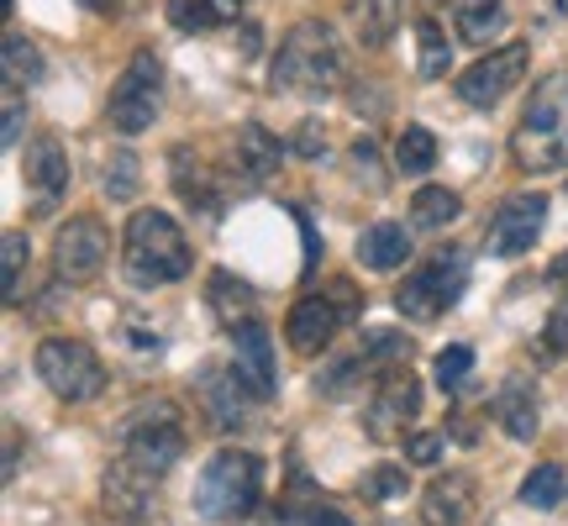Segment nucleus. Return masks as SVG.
Segmentation results:
<instances>
[{
  "label": "nucleus",
  "instance_id": "19",
  "mask_svg": "<svg viewBox=\"0 0 568 526\" xmlns=\"http://www.w3.org/2000/svg\"><path fill=\"white\" fill-rule=\"evenodd\" d=\"M453 27H458L464 42L489 48L506 32V0H453Z\"/></svg>",
  "mask_w": 568,
  "mask_h": 526
},
{
  "label": "nucleus",
  "instance_id": "34",
  "mask_svg": "<svg viewBox=\"0 0 568 526\" xmlns=\"http://www.w3.org/2000/svg\"><path fill=\"white\" fill-rule=\"evenodd\" d=\"M364 358H374V364H406L410 358V343L400 337V332H385V326H374V332H364Z\"/></svg>",
  "mask_w": 568,
  "mask_h": 526
},
{
  "label": "nucleus",
  "instance_id": "32",
  "mask_svg": "<svg viewBox=\"0 0 568 526\" xmlns=\"http://www.w3.org/2000/svg\"><path fill=\"white\" fill-rule=\"evenodd\" d=\"M138 174H142V163L132 153H111L105 159V195L111 201H132L138 195Z\"/></svg>",
  "mask_w": 568,
  "mask_h": 526
},
{
  "label": "nucleus",
  "instance_id": "1",
  "mask_svg": "<svg viewBox=\"0 0 568 526\" xmlns=\"http://www.w3.org/2000/svg\"><path fill=\"white\" fill-rule=\"evenodd\" d=\"M510 153L527 174H558L568 169V74H548L531 84L521 127L510 138Z\"/></svg>",
  "mask_w": 568,
  "mask_h": 526
},
{
  "label": "nucleus",
  "instance_id": "13",
  "mask_svg": "<svg viewBox=\"0 0 568 526\" xmlns=\"http://www.w3.org/2000/svg\"><path fill=\"white\" fill-rule=\"evenodd\" d=\"M232 374L243 380L253 401H268L280 390V368H274V343H268L264 322H237L232 326Z\"/></svg>",
  "mask_w": 568,
  "mask_h": 526
},
{
  "label": "nucleus",
  "instance_id": "17",
  "mask_svg": "<svg viewBox=\"0 0 568 526\" xmlns=\"http://www.w3.org/2000/svg\"><path fill=\"white\" fill-rule=\"evenodd\" d=\"M410 259V232L400 222H374L358 237V263L374 269V274H389V269H400Z\"/></svg>",
  "mask_w": 568,
  "mask_h": 526
},
{
  "label": "nucleus",
  "instance_id": "35",
  "mask_svg": "<svg viewBox=\"0 0 568 526\" xmlns=\"http://www.w3.org/2000/svg\"><path fill=\"white\" fill-rule=\"evenodd\" d=\"M468 368H474V347H468V343H453L443 358H437V385H443V390H464Z\"/></svg>",
  "mask_w": 568,
  "mask_h": 526
},
{
  "label": "nucleus",
  "instance_id": "9",
  "mask_svg": "<svg viewBox=\"0 0 568 526\" xmlns=\"http://www.w3.org/2000/svg\"><path fill=\"white\" fill-rule=\"evenodd\" d=\"M416 411H422V385H416V374L406 364H389L379 374V390H374V401L364 411V426L374 443H389V437H400L406 422H416Z\"/></svg>",
  "mask_w": 568,
  "mask_h": 526
},
{
  "label": "nucleus",
  "instance_id": "10",
  "mask_svg": "<svg viewBox=\"0 0 568 526\" xmlns=\"http://www.w3.org/2000/svg\"><path fill=\"white\" fill-rule=\"evenodd\" d=\"M105 259H111V237H105V226L95 216H69L59 226V237H53V269H59V280L90 284L105 269Z\"/></svg>",
  "mask_w": 568,
  "mask_h": 526
},
{
  "label": "nucleus",
  "instance_id": "28",
  "mask_svg": "<svg viewBox=\"0 0 568 526\" xmlns=\"http://www.w3.org/2000/svg\"><path fill=\"white\" fill-rule=\"evenodd\" d=\"M211 301H216V311H222V322L237 326V316H243V322H253V316H247V305H253V290H247L243 280L222 274V269L211 274Z\"/></svg>",
  "mask_w": 568,
  "mask_h": 526
},
{
  "label": "nucleus",
  "instance_id": "22",
  "mask_svg": "<svg viewBox=\"0 0 568 526\" xmlns=\"http://www.w3.org/2000/svg\"><path fill=\"white\" fill-rule=\"evenodd\" d=\"M458 211H464V201L447 184H422L410 195V222L422 226V232H443L447 222H458Z\"/></svg>",
  "mask_w": 568,
  "mask_h": 526
},
{
  "label": "nucleus",
  "instance_id": "25",
  "mask_svg": "<svg viewBox=\"0 0 568 526\" xmlns=\"http://www.w3.org/2000/svg\"><path fill=\"white\" fill-rule=\"evenodd\" d=\"M568 500V474L558 464H537L521 479V506L531 510H552V506H564Z\"/></svg>",
  "mask_w": 568,
  "mask_h": 526
},
{
  "label": "nucleus",
  "instance_id": "11",
  "mask_svg": "<svg viewBox=\"0 0 568 526\" xmlns=\"http://www.w3.org/2000/svg\"><path fill=\"white\" fill-rule=\"evenodd\" d=\"M542 222H548V195L537 190H521V195H506L495 222H489V253L495 259H521L531 253V243L542 237Z\"/></svg>",
  "mask_w": 568,
  "mask_h": 526
},
{
  "label": "nucleus",
  "instance_id": "36",
  "mask_svg": "<svg viewBox=\"0 0 568 526\" xmlns=\"http://www.w3.org/2000/svg\"><path fill=\"white\" fill-rule=\"evenodd\" d=\"M400 489H406V474H400L395 464H379V468H368V474H364V495H368V500H395Z\"/></svg>",
  "mask_w": 568,
  "mask_h": 526
},
{
  "label": "nucleus",
  "instance_id": "20",
  "mask_svg": "<svg viewBox=\"0 0 568 526\" xmlns=\"http://www.w3.org/2000/svg\"><path fill=\"white\" fill-rule=\"evenodd\" d=\"M495 422H500V432L506 437H516V443H531L537 437V401H531V390L521 385V380H510L500 395H495Z\"/></svg>",
  "mask_w": 568,
  "mask_h": 526
},
{
  "label": "nucleus",
  "instance_id": "12",
  "mask_svg": "<svg viewBox=\"0 0 568 526\" xmlns=\"http://www.w3.org/2000/svg\"><path fill=\"white\" fill-rule=\"evenodd\" d=\"M521 74H527V42H510V48H495L458 74V95L468 105H500L521 84Z\"/></svg>",
  "mask_w": 568,
  "mask_h": 526
},
{
  "label": "nucleus",
  "instance_id": "30",
  "mask_svg": "<svg viewBox=\"0 0 568 526\" xmlns=\"http://www.w3.org/2000/svg\"><path fill=\"white\" fill-rule=\"evenodd\" d=\"M21 269H27V232H6V253H0V290H6V305L21 301Z\"/></svg>",
  "mask_w": 568,
  "mask_h": 526
},
{
  "label": "nucleus",
  "instance_id": "39",
  "mask_svg": "<svg viewBox=\"0 0 568 526\" xmlns=\"http://www.w3.org/2000/svg\"><path fill=\"white\" fill-rule=\"evenodd\" d=\"M21 122H27V117H21V90L6 84V148H17L21 142Z\"/></svg>",
  "mask_w": 568,
  "mask_h": 526
},
{
  "label": "nucleus",
  "instance_id": "29",
  "mask_svg": "<svg viewBox=\"0 0 568 526\" xmlns=\"http://www.w3.org/2000/svg\"><path fill=\"white\" fill-rule=\"evenodd\" d=\"M243 380L237 374H205V401L216 405V416H222L226 426H237L243 422Z\"/></svg>",
  "mask_w": 568,
  "mask_h": 526
},
{
  "label": "nucleus",
  "instance_id": "6",
  "mask_svg": "<svg viewBox=\"0 0 568 526\" xmlns=\"http://www.w3.org/2000/svg\"><path fill=\"white\" fill-rule=\"evenodd\" d=\"M184 453V426L180 416H174V405H142L138 416L122 426V458L126 464H138L142 474H153V479H163L169 468L180 464Z\"/></svg>",
  "mask_w": 568,
  "mask_h": 526
},
{
  "label": "nucleus",
  "instance_id": "27",
  "mask_svg": "<svg viewBox=\"0 0 568 526\" xmlns=\"http://www.w3.org/2000/svg\"><path fill=\"white\" fill-rule=\"evenodd\" d=\"M395 163H400L406 174H432V163H437V138H432L426 127H406L400 142H395Z\"/></svg>",
  "mask_w": 568,
  "mask_h": 526
},
{
  "label": "nucleus",
  "instance_id": "37",
  "mask_svg": "<svg viewBox=\"0 0 568 526\" xmlns=\"http://www.w3.org/2000/svg\"><path fill=\"white\" fill-rule=\"evenodd\" d=\"M406 458H410L416 468L437 464V458H443V432H416V437L406 443Z\"/></svg>",
  "mask_w": 568,
  "mask_h": 526
},
{
  "label": "nucleus",
  "instance_id": "21",
  "mask_svg": "<svg viewBox=\"0 0 568 526\" xmlns=\"http://www.w3.org/2000/svg\"><path fill=\"white\" fill-rule=\"evenodd\" d=\"M280 153H284V142L274 138L268 127L247 122L243 132H237V169H243L247 180H268V174L280 169Z\"/></svg>",
  "mask_w": 568,
  "mask_h": 526
},
{
  "label": "nucleus",
  "instance_id": "44",
  "mask_svg": "<svg viewBox=\"0 0 568 526\" xmlns=\"http://www.w3.org/2000/svg\"><path fill=\"white\" fill-rule=\"evenodd\" d=\"M558 280L568 284V253H564V259H558Z\"/></svg>",
  "mask_w": 568,
  "mask_h": 526
},
{
  "label": "nucleus",
  "instance_id": "40",
  "mask_svg": "<svg viewBox=\"0 0 568 526\" xmlns=\"http://www.w3.org/2000/svg\"><path fill=\"white\" fill-rule=\"evenodd\" d=\"M548 353H568V305H558L548 322Z\"/></svg>",
  "mask_w": 568,
  "mask_h": 526
},
{
  "label": "nucleus",
  "instance_id": "43",
  "mask_svg": "<svg viewBox=\"0 0 568 526\" xmlns=\"http://www.w3.org/2000/svg\"><path fill=\"white\" fill-rule=\"evenodd\" d=\"M84 11H95V17H116L122 11V0H80Z\"/></svg>",
  "mask_w": 568,
  "mask_h": 526
},
{
  "label": "nucleus",
  "instance_id": "18",
  "mask_svg": "<svg viewBox=\"0 0 568 526\" xmlns=\"http://www.w3.org/2000/svg\"><path fill=\"white\" fill-rule=\"evenodd\" d=\"M27 184L38 190L42 201L69 190V153L59 148V138H32V148H27Z\"/></svg>",
  "mask_w": 568,
  "mask_h": 526
},
{
  "label": "nucleus",
  "instance_id": "7",
  "mask_svg": "<svg viewBox=\"0 0 568 526\" xmlns=\"http://www.w3.org/2000/svg\"><path fill=\"white\" fill-rule=\"evenodd\" d=\"M38 374L59 401H74V405L95 401L105 390V364L95 358V347L80 343V337H48L38 347Z\"/></svg>",
  "mask_w": 568,
  "mask_h": 526
},
{
  "label": "nucleus",
  "instance_id": "26",
  "mask_svg": "<svg viewBox=\"0 0 568 526\" xmlns=\"http://www.w3.org/2000/svg\"><path fill=\"white\" fill-rule=\"evenodd\" d=\"M0 63H6V84L11 90H21V84H32L42 80V53H38V42H27V38H6V53H0Z\"/></svg>",
  "mask_w": 568,
  "mask_h": 526
},
{
  "label": "nucleus",
  "instance_id": "41",
  "mask_svg": "<svg viewBox=\"0 0 568 526\" xmlns=\"http://www.w3.org/2000/svg\"><path fill=\"white\" fill-rule=\"evenodd\" d=\"M353 163H358V169H364V174H368V184H374V190H379V184H385V180H379V159H374V142H358V148H353Z\"/></svg>",
  "mask_w": 568,
  "mask_h": 526
},
{
  "label": "nucleus",
  "instance_id": "3",
  "mask_svg": "<svg viewBox=\"0 0 568 526\" xmlns=\"http://www.w3.org/2000/svg\"><path fill=\"white\" fill-rule=\"evenodd\" d=\"M122 259H126V274L138 284H174L195 269V247H190V237L180 232L174 216L138 211V216L126 222Z\"/></svg>",
  "mask_w": 568,
  "mask_h": 526
},
{
  "label": "nucleus",
  "instance_id": "8",
  "mask_svg": "<svg viewBox=\"0 0 568 526\" xmlns=\"http://www.w3.org/2000/svg\"><path fill=\"white\" fill-rule=\"evenodd\" d=\"M159 84H163V69L153 59V48H138L132 63L122 69V80L111 84V101H105V117L116 132H142V127H153L159 117Z\"/></svg>",
  "mask_w": 568,
  "mask_h": 526
},
{
  "label": "nucleus",
  "instance_id": "23",
  "mask_svg": "<svg viewBox=\"0 0 568 526\" xmlns=\"http://www.w3.org/2000/svg\"><path fill=\"white\" fill-rule=\"evenodd\" d=\"M353 21L364 48H385L400 27V0H353Z\"/></svg>",
  "mask_w": 568,
  "mask_h": 526
},
{
  "label": "nucleus",
  "instance_id": "4",
  "mask_svg": "<svg viewBox=\"0 0 568 526\" xmlns=\"http://www.w3.org/2000/svg\"><path fill=\"white\" fill-rule=\"evenodd\" d=\"M264 495V464L247 447H222L195 479V510L205 522H243Z\"/></svg>",
  "mask_w": 568,
  "mask_h": 526
},
{
  "label": "nucleus",
  "instance_id": "14",
  "mask_svg": "<svg viewBox=\"0 0 568 526\" xmlns=\"http://www.w3.org/2000/svg\"><path fill=\"white\" fill-rule=\"evenodd\" d=\"M337 326H343V311H337V301L322 290V295H301V301L290 305L284 337H290L295 353H322V347H332Z\"/></svg>",
  "mask_w": 568,
  "mask_h": 526
},
{
  "label": "nucleus",
  "instance_id": "38",
  "mask_svg": "<svg viewBox=\"0 0 568 526\" xmlns=\"http://www.w3.org/2000/svg\"><path fill=\"white\" fill-rule=\"evenodd\" d=\"M290 148H295L301 159H322V153H326L322 127H316V122H301V127H295V142H290Z\"/></svg>",
  "mask_w": 568,
  "mask_h": 526
},
{
  "label": "nucleus",
  "instance_id": "24",
  "mask_svg": "<svg viewBox=\"0 0 568 526\" xmlns=\"http://www.w3.org/2000/svg\"><path fill=\"white\" fill-rule=\"evenodd\" d=\"M237 17V0H169V21L180 32H211L216 21Z\"/></svg>",
  "mask_w": 568,
  "mask_h": 526
},
{
  "label": "nucleus",
  "instance_id": "2",
  "mask_svg": "<svg viewBox=\"0 0 568 526\" xmlns=\"http://www.w3.org/2000/svg\"><path fill=\"white\" fill-rule=\"evenodd\" d=\"M274 90L284 95H332L343 80V42L326 21H295L274 53Z\"/></svg>",
  "mask_w": 568,
  "mask_h": 526
},
{
  "label": "nucleus",
  "instance_id": "42",
  "mask_svg": "<svg viewBox=\"0 0 568 526\" xmlns=\"http://www.w3.org/2000/svg\"><path fill=\"white\" fill-rule=\"evenodd\" d=\"M301 526H353V522H347L343 510H332V506H311L301 516Z\"/></svg>",
  "mask_w": 568,
  "mask_h": 526
},
{
  "label": "nucleus",
  "instance_id": "33",
  "mask_svg": "<svg viewBox=\"0 0 568 526\" xmlns=\"http://www.w3.org/2000/svg\"><path fill=\"white\" fill-rule=\"evenodd\" d=\"M416 38H422V74H426V80H443V74H447L443 27H437V21H422V27H416Z\"/></svg>",
  "mask_w": 568,
  "mask_h": 526
},
{
  "label": "nucleus",
  "instance_id": "5",
  "mask_svg": "<svg viewBox=\"0 0 568 526\" xmlns=\"http://www.w3.org/2000/svg\"><path fill=\"white\" fill-rule=\"evenodd\" d=\"M468 284V263L464 253H437V259H426L422 269H410L400 290H395V311L410 316V322H437L447 305L464 295Z\"/></svg>",
  "mask_w": 568,
  "mask_h": 526
},
{
  "label": "nucleus",
  "instance_id": "31",
  "mask_svg": "<svg viewBox=\"0 0 568 526\" xmlns=\"http://www.w3.org/2000/svg\"><path fill=\"white\" fill-rule=\"evenodd\" d=\"M174 174H180V195L184 205H195V211H216V201H211V180H205V169L195 163V174H190V153H174Z\"/></svg>",
  "mask_w": 568,
  "mask_h": 526
},
{
  "label": "nucleus",
  "instance_id": "16",
  "mask_svg": "<svg viewBox=\"0 0 568 526\" xmlns=\"http://www.w3.org/2000/svg\"><path fill=\"white\" fill-rule=\"evenodd\" d=\"M422 516H426V526H464L468 516H474V485H468L464 474L437 479V485L426 489Z\"/></svg>",
  "mask_w": 568,
  "mask_h": 526
},
{
  "label": "nucleus",
  "instance_id": "15",
  "mask_svg": "<svg viewBox=\"0 0 568 526\" xmlns=\"http://www.w3.org/2000/svg\"><path fill=\"white\" fill-rule=\"evenodd\" d=\"M105 510L116 516V522H148V510H153V495H159V479L153 474H142L138 464H126V458H116V464L105 468Z\"/></svg>",
  "mask_w": 568,
  "mask_h": 526
}]
</instances>
